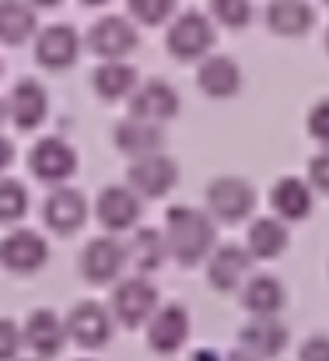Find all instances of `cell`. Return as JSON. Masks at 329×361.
Returning a JSON list of instances; mask_svg holds the SVG:
<instances>
[{
	"label": "cell",
	"mask_w": 329,
	"mask_h": 361,
	"mask_svg": "<svg viewBox=\"0 0 329 361\" xmlns=\"http://www.w3.org/2000/svg\"><path fill=\"white\" fill-rule=\"evenodd\" d=\"M221 358H224V355H218L214 348H204V351H197V355H193V361H221Z\"/></svg>",
	"instance_id": "8d00e7d4"
},
{
	"label": "cell",
	"mask_w": 329,
	"mask_h": 361,
	"mask_svg": "<svg viewBox=\"0 0 329 361\" xmlns=\"http://www.w3.org/2000/svg\"><path fill=\"white\" fill-rule=\"evenodd\" d=\"M165 259H168V245L158 228H137L133 239L126 242V263H133L140 270V277L154 274Z\"/></svg>",
	"instance_id": "4316f807"
},
{
	"label": "cell",
	"mask_w": 329,
	"mask_h": 361,
	"mask_svg": "<svg viewBox=\"0 0 329 361\" xmlns=\"http://www.w3.org/2000/svg\"><path fill=\"white\" fill-rule=\"evenodd\" d=\"M25 361H39V358H25Z\"/></svg>",
	"instance_id": "7bdbcfd3"
},
{
	"label": "cell",
	"mask_w": 329,
	"mask_h": 361,
	"mask_svg": "<svg viewBox=\"0 0 329 361\" xmlns=\"http://www.w3.org/2000/svg\"><path fill=\"white\" fill-rule=\"evenodd\" d=\"M309 133H312L323 147H329V99H319V102L309 109Z\"/></svg>",
	"instance_id": "d6a6232c"
},
{
	"label": "cell",
	"mask_w": 329,
	"mask_h": 361,
	"mask_svg": "<svg viewBox=\"0 0 329 361\" xmlns=\"http://www.w3.org/2000/svg\"><path fill=\"white\" fill-rule=\"evenodd\" d=\"M126 267V242H119L116 235H99L85 245L81 252V274L92 284H112Z\"/></svg>",
	"instance_id": "4fadbf2b"
},
{
	"label": "cell",
	"mask_w": 329,
	"mask_h": 361,
	"mask_svg": "<svg viewBox=\"0 0 329 361\" xmlns=\"http://www.w3.org/2000/svg\"><path fill=\"white\" fill-rule=\"evenodd\" d=\"M140 78H137V67H130L126 60H106L95 67L92 74V88L102 102H119V99H130L137 92Z\"/></svg>",
	"instance_id": "cb8c5ba5"
},
{
	"label": "cell",
	"mask_w": 329,
	"mask_h": 361,
	"mask_svg": "<svg viewBox=\"0 0 329 361\" xmlns=\"http://www.w3.org/2000/svg\"><path fill=\"white\" fill-rule=\"evenodd\" d=\"M4 123H7V102L0 99V130H4Z\"/></svg>",
	"instance_id": "ab89813d"
},
{
	"label": "cell",
	"mask_w": 329,
	"mask_h": 361,
	"mask_svg": "<svg viewBox=\"0 0 329 361\" xmlns=\"http://www.w3.org/2000/svg\"><path fill=\"white\" fill-rule=\"evenodd\" d=\"M28 169L35 172L39 183L63 186V183L77 172V151H74L63 137H42V140L28 151Z\"/></svg>",
	"instance_id": "8992f818"
},
{
	"label": "cell",
	"mask_w": 329,
	"mask_h": 361,
	"mask_svg": "<svg viewBox=\"0 0 329 361\" xmlns=\"http://www.w3.org/2000/svg\"><path fill=\"white\" fill-rule=\"evenodd\" d=\"M11 161H14V144H11V140L0 133V176L11 169Z\"/></svg>",
	"instance_id": "d590c367"
},
{
	"label": "cell",
	"mask_w": 329,
	"mask_h": 361,
	"mask_svg": "<svg viewBox=\"0 0 329 361\" xmlns=\"http://www.w3.org/2000/svg\"><path fill=\"white\" fill-rule=\"evenodd\" d=\"M88 49L99 53L102 60H123L126 53L137 49V25L130 18L106 14L88 28Z\"/></svg>",
	"instance_id": "8fae6325"
},
{
	"label": "cell",
	"mask_w": 329,
	"mask_h": 361,
	"mask_svg": "<svg viewBox=\"0 0 329 361\" xmlns=\"http://www.w3.org/2000/svg\"><path fill=\"white\" fill-rule=\"evenodd\" d=\"M266 25L273 35L284 39H302L316 25V7L309 0H270L266 7Z\"/></svg>",
	"instance_id": "7402d4cb"
},
{
	"label": "cell",
	"mask_w": 329,
	"mask_h": 361,
	"mask_svg": "<svg viewBox=\"0 0 329 361\" xmlns=\"http://www.w3.org/2000/svg\"><path fill=\"white\" fill-rule=\"evenodd\" d=\"M81 53V35L70 25H49L42 32H35V60L46 71H67L74 67Z\"/></svg>",
	"instance_id": "2e32d148"
},
{
	"label": "cell",
	"mask_w": 329,
	"mask_h": 361,
	"mask_svg": "<svg viewBox=\"0 0 329 361\" xmlns=\"http://www.w3.org/2000/svg\"><path fill=\"white\" fill-rule=\"evenodd\" d=\"M126 11L137 25H165L175 11V0H126Z\"/></svg>",
	"instance_id": "4dcf8cb0"
},
{
	"label": "cell",
	"mask_w": 329,
	"mask_h": 361,
	"mask_svg": "<svg viewBox=\"0 0 329 361\" xmlns=\"http://www.w3.org/2000/svg\"><path fill=\"white\" fill-rule=\"evenodd\" d=\"M326 49H329V32H326Z\"/></svg>",
	"instance_id": "b9f144b4"
},
{
	"label": "cell",
	"mask_w": 329,
	"mask_h": 361,
	"mask_svg": "<svg viewBox=\"0 0 329 361\" xmlns=\"http://www.w3.org/2000/svg\"><path fill=\"white\" fill-rule=\"evenodd\" d=\"M49 259V245L32 228H14L0 239V267L11 274H35Z\"/></svg>",
	"instance_id": "ba28073f"
},
{
	"label": "cell",
	"mask_w": 329,
	"mask_h": 361,
	"mask_svg": "<svg viewBox=\"0 0 329 361\" xmlns=\"http://www.w3.org/2000/svg\"><path fill=\"white\" fill-rule=\"evenodd\" d=\"M218 42V32H214V21L200 11H182L172 18L168 25V35H165V46L175 60H204Z\"/></svg>",
	"instance_id": "7a4b0ae2"
},
{
	"label": "cell",
	"mask_w": 329,
	"mask_h": 361,
	"mask_svg": "<svg viewBox=\"0 0 329 361\" xmlns=\"http://www.w3.org/2000/svg\"><path fill=\"white\" fill-rule=\"evenodd\" d=\"M302 361H329V337H309L305 344H302Z\"/></svg>",
	"instance_id": "e575fe53"
},
{
	"label": "cell",
	"mask_w": 329,
	"mask_h": 361,
	"mask_svg": "<svg viewBox=\"0 0 329 361\" xmlns=\"http://www.w3.org/2000/svg\"><path fill=\"white\" fill-rule=\"evenodd\" d=\"M165 245H168V256L179 259L182 267H197L200 259H207L218 245V225L207 211L200 207H168L165 214Z\"/></svg>",
	"instance_id": "6da1fadb"
},
{
	"label": "cell",
	"mask_w": 329,
	"mask_h": 361,
	"mask_svg": "<svg viewBox=\"0 0 329 361\" xmlns=\"http://www.w3.org/2000/svg\"><path fill=\"white\" fill-rule=\"evenodd\" d=\"M112 140H116V147L133 161V158H144V154H158L161 144H165V133H161L158 123H144V120L126 116V120L112 130Z\"/></svg>",
	"instance_id": "603a6c76"
},
{
	"label": "cell",
	"mask_w": 329,
	"mask_h": 361,
	"mask_svg": "<svg viewBox=\"0 0 329 361\" xmlns=\"http://www.w3.org/2000/svg\"><path fill=\"white\" fill-rule=\"evenodd\" d=\"M270 204H273V214H277V221H305L309 214H312V186H309V179H298V176H284V179H277L273 183V190H270Z\"/></svg>",
	"instance_id": "ffe728a7"
},
{
	"label": "cell",
	"mask_w": 329,
	"mask_h": 361,
	"mask_svg": "<svg viewBox=\"0 0 329 361\" xmlns=\"http://www.w3.org/2000/svg\"><path fill=\"white\" fill-rule=\"evenodd\" d=\"M197 85L207 99H235L242 88V67L231 56H204L197 71Z\"/></svg>",
	"instance_id": "44dd1931"
},
{
	"label": "cell",
	"mask_w": 329,
	"mask_h": 361,
	"mask_svg": "<svg viewBox=\"0 0 329 361\" xmlns=\"http://www.w3.org/2000/svg\"><path fill=\"white\" fill-rule=\"evenodd\" d=\"M95 218L106 232L119 235L140 221V197L130 186H106L95 200Z\"/></svg>",
	"instance_id": "e0dca14e"
},
{
	"label": "cell",
	"mask_w": 329,
	"mask_h": 361,
	"mask_svg": "<svg viewBox=\"0 0 329 361\" xmlns=\"http://www.w3.org/2000/svg\"><path fill=\"white\" fill-rule=\"evenodd\" d=\"M190 341V312L186 305H158L147 319V344L158 355H175Z\"/></svg>",
	"instance_id": "7c38bea8"
},
{
	"label": "cell",
	"mask_w": 329,
	"mask_h": 361,
	"mask_svg": "<svg viewBox=\"0 0 329 361\" xmlns=\"http://www.w3.org/2000/svg\"><path fill=\"white\" fill-rule=\"evenodd\" d=\"M179 113V92L168 85V81H144L137 85V92L130 95V116L144 123H168L175 120Z\"/></svg>",
	"instance_id": "5bb4252c"
},
{
	"label": "cell",
	"mask_w": 329,
	"mask_h": 361,
	"mask_svg": "<svg viewBox=\"0 0 329 361\" xmlns=\"http://www.w3.org/2000/svg\"><path fill=\"white\" fill-rule=\"evenodd\" d=\"M326 4H329V0H326Z\"/></svg>",
	"instance_id": "f6af8a7d"
},
{
	"label": "cell",
	"mask_w": 329,
	"mask_h": 361,
	"mask_svg": "<svg viewBox=\"0 0 329 361\" xmlns=\"http://www.w3.org/2000/svg\"><path fill=\"white\" fill-rule=\"evenodd\" d=\"M63 326H67V341H74L85 351H99L112 337V312L99 302H77Z\"/></svg>",
	"instance_id": "52a82bcc"
},
{
	"label": "cell",
	"mask_w": 329,
	"mask_h": 361,
	"mask_svg": "<svg viewBox=\"0 0 329 361\" xmlns=\"http://www.w3.org/2000/svg\"><path fill=\"white\" fill-rule=\"evenodd\" d=\"M211 21L224 28H245L252 21V0H211Z\"/></svg>",
	"instance_id": "f546056e"
},
{
	"label": "cell",
	"mask_w": 329,
	"mask_h": 361,
	"mask_svg": "<svg viewBox=\"0 0 329 361\" xmlns=\"http://www.w3.org/2000/svg\"><path fill=\"white\" fill-rule=\"evenodd\" d=\"M81 361H92V358H81Z\"/></svg>",
	"instance_id": "ee69618b"
},
{
	"label": "cell",
	"mask_w": 329,
	"mask_h": 361,
	"mask_svg": "<svg viewBox=\"0 0 329 361\" xmlns=\"http://www.w3.org/2000/svg\"><path fill=\"white\" fill-rule=\"evenodd\" d=\"M242 305L252 316H277L287 305V291L273 274H256L242 284Z\"/></svg>",
	"instance_id": "d4e9b609"
},
{
	"label": "cell",
	"mask_w": 329,
	"mask_h": 361,
	"mask_svg": "<svg viewBox=\"0 0 329 361\" xmlns=\"http://www.w3.org/2000/svg\"><path fill=\"white\" fill-rule=\"evenodd\" d=\"M291 245V232L277 218H256L245 232V252L252 259H277Z\"/></svg>",
	"instance_id": "484cf974"
},
{
	"label": "cell",
	"mask_w": 329,
	"mask_h": 361,
	"mask_svg": "<svg viewBox=\"0 0 329 361\" xmlns=\"http://www.w3.org/2000/svg\"><path fill=\"white\" fill-rule=\"evenodd\" d=\"M21 348H25L21 326L14 319H0V361H18Z\"/></svg>",
	"instance_id": "1f68e13d"
},
{
	"label": "cell",
	"mask_w": 329,
	"mask_h": 361,
	"mask_svg": "<svg viewBox=\"0 0 329 361\" xmlns=\"http://www.w3.org/2000/svg\"><path fill=\"white\" fill-rule=\"evenodd\" d=\"M256 211V186L242 176H218L207 186V214L224 225H238Z\"/></svg>",
	"instance_id": "3957f363"
},
{
	"label": "cell",
	"mask_w": 329,
	"mask_h": 361,
	"mask_svg": "<svg viewBox=\"0 0 329 361\" xmlns=\"http://www.w3.org/2000/svg\"><path fill=\"white\" fill-rule=\"evenodd\" d=\"M309 186H316L319 193H329V147L309 158Z\"/></svg>",
	"instance_id": "836d02e7"
},
{
	"label": "cell",
	"mask_w": 329,
	"mask_h": 361,
	"mask_svg": "<svg viewBox=\"0 0 329 361\" xmlns=\"http://www.w3.org/2000/svg\"><path fill=\"white\" fill-rule=\"evenodd\" d=\"M179 183V165L168 158V154H144V158H133L130 169H126V186L140 197V200H158L165 197L172 186Z\"/></svg>",
	"instance_id": "277c9868"
},
{
	"label": "cell",
	"mask_w": 329,
	"mask_h": 361,
	"mask_svg": "<svg viewBox=\"0 0 329 361\" xmlns=\"http://www.w3.org/2000/svg\"><path fill=\"white\" fill-rule=\"evenodd\" d=\"M81 4H88V7H102V4H109V0H81Z\"/></svg>",
	"instance_id": "60d3db41"
},
{
	"label": "cell",
	"mask_w": 329,
	"mask_h": 361,
	"mask_svg": "<svg viewBox=\"0 0 329 361\" xmlns=\"http://www.w3.org/2000/svg\"><path fill=\"white\" fill-rule=\"evenodd\" d=\"M46 113H49L46 88L39 81H32V78H21L14 85L11 99H7V120H14L18 130H35V126H42Z\"/></svg>",
	"instance_id": "ac0fdd59"
},
{
	"label": "cell",
	"mask_w": 329,
	"mask_h": 361,
	"mask_svg": "<svg viewBox=\"0 0 329 361\" xmlns=\"http://www.w3.org/2000/svg\"><path fill=\"white\" fill-rule=\"evenodd\" d=\"M42 218L56 235H74L88 218V200L74 186H53L46 204H42Z\"/></svg>",
	"instance_id": "9a60e30c"
},
{
	"label": "cell",
	"mask_w": 329,
	"mask_h": 361,
	"mask_svg": "<svg viewBox=\"0 0 329 361\" xmlns=\"http://www.w3.org/2000/svg\"><path fill=\"white\" fill-rule=\"evenodd\" d=\"M249 267H252V256L245 252V245H235V242L214 245V252L207 256V281L214 291H235L245 281Z\"/></svg>",
	"instance_id": "d6986e66"
},
{
	"label": "cell",
	"mask_w": 329,
	"mask_h": 361,
	"mask_svg": "<svg viewBox=\"0 0 329 361\" xmlns=\"http://www.w3.org/2000/svg\"><path fill=\"white\" fill-rule=\"evenodd\" d=\"M21 341H25V348L39 361H49L63 351V344H67V326H63V319H60L56 312L35 309V312H28V319H25V326H21Z\"/></svg>",
	"instance_id": "30bf717a"
},
{
	"label": "cell",
	"mask_w": 329,
	"mask_h": 361,
	"mask_svg": "<svg viewBox=\"0 0 329 361\" xmlns=\"http://www.w3.org/2000/svg\"><path fill=\"white\" fill-rule=\"evenodd\" d=\"M221 361H256V358H252V355H245V351L238 348V351H231L228 358H221Z\"/></svg>",
	"instance_id": "f35d334b"
},
{
	"label": "cell",
	"mask_w": 329,
	"mask_h": 361,
	"mask_svg": "<svg viewBox=\"0 0 329 361\" xmlns=\"http://www.w3.org/2000/svg\"><path fill=\"white\" fill-rule=\"evenodd\" d=\"M287 337L291 334H287V326L277 316H252L242 326V334H238V348L245 355H252L256 361H273L284 355Z\"/></svg>",
	"instance_id": "9c48e42d"
},
{
	"label": "cell",
	"mask_w": 329,
	"mask_h": 361,
	"mask_svg": "<svg viewBox=\"0 0 329 361\" xmlns=\"http://www.w3.org/2000/svg\"><path fill=\"white\" fill-rule=\"evenodd\" d=\"M28 214V190L25 183L0 176V225H18Z\"/></svg>",
	"instance_id": "f1b7e54d"
},
{
	"label": "cell",
	"mask_w": 329,
	"mask_h": 361,
	"mask_svg": "<svg viewBox=\"0 0 329 361\" xmlns=\"http://www.w3.org/2000/svg\"><path fill=\"white\" fill-rule=\"evenodd\" d=\"M39 32V18L25 0H0V42L21 46Z\"/></svg>",
	"instance_id": "83f0119b"
},
{
	"label": "cell",
	"mask_w": 329,
	"mask_h": 361,
	"mask_svg": "<svg viewBox=\"0 0 329 361\" xmlns=\"http://www.w3.org/2000/svg\"><path fill=\"white\" fill-rule=\"evenodd\" d=\"M154 309H158V288L147 277H126L112 288V316L123 326L130 330L144 326L154 316Z\"/></svg>",
	"instance_id": "5b68a950"
},
{
	"label": "cell",
	"mask_w": 329,
	"mask_h": 361,
	"mask_svg": "<svg viewBox=\"0 0 329 361\" xmlns=\"http://www.w3.org/2000/svg\"><path fill=\"white\" fill-rule=\"evenodd\" d=\"M25 4H28V7L35 11V7H60L63 0H25Z\"/></svg>",
	"instance_id": "74e56055"
}]
</instances>
